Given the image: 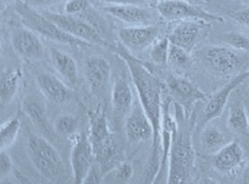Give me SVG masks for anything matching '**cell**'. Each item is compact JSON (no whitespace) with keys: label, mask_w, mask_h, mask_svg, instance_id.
<instances>
[{"label":"cell","mask_w":249,"mask_h":184,"mask_svg":"<svg viewBox=\"0 0 249 184\" xmlns=\"http://www.w3.org/2000/svg\"><path fill=\"white\" fill-rule=\"evenodd\" d=\"M117 52L126 64L132 81L138 93L139 103L151 121L153 129V149L146 168L145 183L153 184L158 175L160 159V130L162 118L163 87L156 75L126 49L119 48Z\"/></svg>","instance_id":"obj_1"},{"label":"cell","mask_w":249,"mask_h":184,"mask_svg":"<svg viewBox=\"0 0 249 184\" xmlns=\"http://www.w3.org/2000/svg\"><path fill=\"white\" fill-rule=\"evenodd\" d=\"M174 109L177 127L170 147L167 183L181 184L187 183L195 165L191 138L195 122H191L190 118L186 117L181 106L176 103Z\"/></svg>","instance_id":"obj_2"},{"label":"cell","mask_w":249,"mask_h":184,"mask_svg":"<svg viewBox=\"0 0 249 184\" xmlns=\"http://www.w3.org/2000/svg\"><path fill=\"white\" fill-rule=\"evenodd\" d=\"M26 152L30 162L43 177L54 182L65 179L66 167L62 158L45 138L32 134L28 138Z\"/></svg>","instance_id":"obj_3"},{"label":"cell","mask_w":249,"mask_h":184,"mask_svg":"<svg viewBox=\"0 0 249 184\" xmlns=\"http://www.w3.org/2000/svg\"><path fill=\"white\" fill-rule=\"evenodd\" d=\"M15 10L24 27L34 31L37 35L69 46H92L89 42L77 39L64 32L56 23H53L42 13L35 10L34 7L28 5L26 2L18 0L15 6Z\"/></svg>","instance_id":"obj_4"},{"label":"cell","mask_w":249,"mask_h":184,"mask_svg":"<svg viewBox=\"0 0 249 184\" xmlns=\"http://www.w3.org/2000/svg\"><path fill=\"white\" fill-rule=\"evenodd\" d=\"M248 78H249V70L235 75L225 86L214 92L201 110L197 120L195 121V128L201 130L206 124L221 115L231 93Z\"/></svg>","instance_id":"obj_5"},{"label":"cell","mask_w":249,"mask_h":184,"mask_svg":"<svg viewBox=\"0 0 249 184\" xmlns=\"http://www.w3.org/2000/svg\"><path fill=\"white\" fill-rule=\"evenodd\" d=\"M42 14L53 23H56L64 32L73 37L89 42L91 45H108V42L104 39L102 34L91 23L67 14L61 15L52 12H43Z\"/></svg>","instance_id":"obj_6"},{"label":"cell","mask_w":249,"mask_h":184,"mask_svg":"<svg viewBox=\"0 0 249 184\" xmlns=\"http://www.w3.org/2000/svg\"><path fill=\"white\" fill-rule=\"evenodd\" d=\"M159 15L168 21L200 20L206 23L223 22V18L204 11L184 0H160L157 6Z\"/></svg>","instance_id":"obj_7"},{"label":"cell","mask_w":249,"mask_h":184,"mask_svg":"<svg viewBox=\"0 0 249 184\" xmlns=\"http://www.w3.org/2000/svg\"><path fill=\"white\" fill-rule=\"evenodd\" d=\"M70 162L74 175V184H85V179L95 163V154L89 136L85 133L74 134Z\"/></svg>","instance_id":"obj_8"},{"label":"cell","mask_w":249,"mask_h":184,"mask_svg":"<svg viewBox=\"0 0 249 184\" xmlns=\"http://www.w3.org/2000/svg\"><path fill=\"white\" fill-rule=\"evenodd\" d=\"M167 92L174 103L181 106L187 118L191 117L196 103L206 101V94L187 78L171 75L167 81Z\"/></svg>","instance_id":"obj_9"},{"label":"cell","mask_w":249,"mask_h":184,"mask_svg":"<svg viewBox=\"0 0 249 184\" xmlns=\"http://www.w3.org/2000/svg\"><path fill=\"white\" fill-rule=\"evenodd\" d=\"M172 99L169 92L168 95L162 97V118H161V130H160V166L158 175L154 183H159L168 176V165L170 156V147L173 140V135L177 127L175 116L170 113V103Z\"/></svg>","instance_id":"obj_10"},{"label":"cell","mask_w":249,"mask_h":184,"mask_svg":"<svg viewBox=\"0 0 249 184\" xmlns=\"http://www.w3.org/2000/svg\"><path fill=\"white\" fill-rule=\"evenodd\" d=\"M238 51L223 46L208 47L204 52V58L211 69L216 73L230 76L238 72L243 66V58Z\"/></svg>","instance_id":"obj_11"},{"label":"cell","mask_w":249,"mask_h":184,"mask_svg":"<svg viewBox=\"0 0 249 184\" xmlns=\"http://www.w3.org/2000/svg\"><path fill=\"white\" fill-rule=\"evenodd\" d=\"M85 78L91 93L96 97H102L108 90L111 68L108 60L100 56H91L85 65Z\"/></svg>","instance_id":"obj_12"},{"label":"cell","mask_w":249,"mask_h":184,"mask_svg":"<svg viewBox=\"0 0 249 184\" xmlns=\"http://www.w3.org/2000/svg\"><path fill=\"white\" fill-rule=\"evenodd\" d=\"M160 28L156 24L130 26L119 30V38L124 49L133 52L145 51L158 40Z\"/></svg>","instance_id":"obj_13"},{"label":"cell","mask_w":249,"mask_h":184,"mask_svg":"<svg viewBox=\"0 0 249 184\" xmlns=\"http://www.w3.org/2000/svg\"><path fill=\"white\" fill-rule=\"evenodd\" d=\"M12 46L17 55L28 61H40L45 55V49L39 35L28 28H19L12 35Z\"/></svg>","instance_id":"obj_14"},{"label":"cell","mask_w":249,"mask_h":184,"mask_svg":"<svg viewBox=\"0 0 249 184\" xmlns=\"http://www.w3.org/2000/svg\"><path fill=\"white\" fill-rule=\"evenodd\" d=\"M209 23L200 20H184L178 23L168 35L170 43L191 53L206 32Z\"/></svg>","instance_id":"obj_15"},{"label":"cell","mask_w":249,"mask_h":184,"mask_svg":"<svg viewBox=\"0 0 249 184\" xmlns=\"http://www.w3.org/2000/svg\"><path fill=\"white\" fill-rule=\"evenodd\" d=\"M103 9L131 26L152 25L157 19L154 12L139 5H108Z\"/></svg>","instance_id":"obj_16"},{"label":"cell","mask_w":249,"mask_h":184,"mask_svg":"<svg viewBox=\"0 0 249 184\" xmlns=\"http://www.w3.org/2000/svg\"><path fill=\"white\" fill-rule=\"evenodd\" d=\"M124 130L131 143H139L153 138V125L140 103L139 105L134 104L130 112L126 116Z\"/></svg>","instance_id":"obj_17"},{"label":"cell","mask_w":249,"mask_h":184,"mask_svg":"<svg viewBox=\"0 0 249 184\" xmlns=\"http://www.w3.org/2000/svg\"><path fill=\"white\" fill-rule=\"evenodd\" d=\"M22 110L30 121L42 132L50 134L52 130L54 131L48 117L45 100L40 94L34 92L26 94L22 102Z\"/></svg>","instance_id":"obj_18"},{"label":"cell","mask_w":249,"mask_h":184,"mask_svg":"<svg viewBox=\"0 0 249 184\" xmlns=\"http://www.w3.org/2000/svg\"><path fill=\"white\" fill-rule=\"evenodd\" d=\"M37 84L42 94L54 104H67L73 97L71 87L56 75L40 74L37 76Z\"/></svg>","instance_id":"obj_19"},{"label":"cell","mask_w":249,"mask_h":184,"mask_svg":"<svg viewBox=\"0 0 249 184\" xmlns=\"http://www.w3.org/2000/svg\"><path fill=\"white\" fill-rule=\"evenodd\" d=\"M244 151L236 141H231L213 154V164L216 170L229 173L236 169L243 161Z\"/></svg>","instance_id":"obj_20"},{"label":"cell","mask_w":249,"mask_h":184,"mask_svg":"<svg viewBox=\"0 0 249 184\" xmlns=\"http://www.w3.org/2000/svg\"><path fill=\"white\" fill-rule=\"evenodd\" d=\"M50 52L51 63L60 78L69 87H74L78 82V68L75 60L57 48H51Z\"/></svg>","instance_id":"obj_21"},{"label":"cell","mask_w":249,"mask_h":184,"mask_svg":"<svg viewBox=\"0 0 249 184\" xmlns=\"http://www.w3.org/2000/svg\"><path fill=\"white\" fill-rule=\"evenodd\" d=\"M88 136L94 151L108 144L115 138L110 131L107 117L102 110L90 113V132Z\"/></svg>","instance_id":"obj_22"},{"label":"cell","mask_w":249,"mask_h":184,"mask_svg":"<svg viewBox=\"0 0 249 184\" xmlns=\"http://www.w3.org/2000/svg\"><path fill=\"white\" fill-rule=\"evenodd\" d=\"M231 140L221 127L209 122L201 129L200 145L202 149L208 154H215Z\"/></svg>","instance_id":"obj_23"},{"label":"cell","mask_w":249,"mask_h":184,"mask_svg":"<svg viewBox=\"0 0 249 184\" xmlns=\"http://www.w3.org/2000/svg\"><path fill=\"white\" fill-rule=\"evenodd\" d=\"M111 104L114 110L122 115H128L134 106V95L130 84L124 78L115 82L111 91Z\"/></svg>","instance_id":"obj_24"},{"label":"cell","mask_w":249,"mask_h":184,"mask_svg":"<svg viewBox=\"0 0 249 184\" xmlns=\"http://www.w3.org/2000/svg\"><path fill=\"white\" fill-rule=\"evenodd\" d=\"M22 76V71L19 69H7L1 74V107L6 106L13 101L18 91Z\"/></svg>","instance_id":"obj_25"},{"label":"cell","mask_w":249,"mask_h":184,"mask_svg":"<svg viewBox=\"0 0 249 184\" xmlns=\"http://www.w3.org/2000/svg\"><path fill=\"white\" fill-rule=\"evenodd\" d=\"M228 125L232 131L239 134L246 132L249 128V117L241 96L233 98L231 103Z\"/></svg>","instance_id":"obj_26"},{"label":"cell","mask_w":249,"mask_h":184,"mask_svg":"<svg viewBox=\"0 0 249 184\" xmlns=\"http://www.w3.org/2000/svg\"><path fill=\"white\" fill-rule=\"evenodd\" d=\"M21 129L19 118L14 117L3 123L0 128V150L6 151L17 141Z\"/></svg>","instance_id":"obj_27"},{"label":"cell","mask_w":249,"mask_h":184,"mask_svg":"<svg viewBox=\"0 0 249 184\" xmlns=\"http://www.w3.org/2000/svg\"><path fill=\"white\" fill-rule=\"evenodd\" d=\"M79 123V117L71 114H65L59 116L55 121L53 124V129L54 132L57 133L59 136L71 138L74 134H76Z\"/></svg>","instance_id":"obj_28"},{"label":"cell","mask_w":249,"mask_h":184,"mask_svg":"<svg viewBox=\"0 0 249 184\" xmlns=\"http://www.w3.org/2000/svg\"><path fill=\"white\" fill-rule=\"evenodd\" d=\"M192 59L190 53L185 51L180 47L170 43L169 57H168V66L172 69L178 70L186 69L191 65Z\"/></svg>","instance_id":"obj_29"},{"label":"cell","mask_w":249,"mask_h":184,"mask_svg":"<svg viewBox=\"0 0 249 184\" xmlns=\"http://www.w3.org/2000/svg\"><path fill=\"white\" fill-rule=\"evenodd\" d=\"M170 46V41L168 36L158 39L153 43L150 52V57L153 63L160 67L168 66Z\"/></svg>","instance_id":"obj_30"},{"label":"cell","mask_w":249,"mask_h":184,"mask_svg":"<svg viewBox=\"0 0 249 184\" xmlns=\"http://www.w3.org/2000/svg\"><path fill=\"white\" fill-rule=\"evenodd\" d=\"M219 39L238 52H249V37L244 34L231 31L221 34Z\"/></svg>","instance_id":"obj_31"},{"label":"cell","mask_w":249,"mask_h":184,"mask_svg":"<svg viewBox=\"0 0 249 184\" xmlns=\"http://www.w3.org/2000/svg\"><path fill=\"white\" fill-rule=\"evenodd\" d=\"M134 173V168L128 162L122 161L108 174H111L115 184H126L130 181ZM106 176V175H105Z\"/></svg>","instance_id":"obj_32"},{"label":"cell","mask_w":249,"mask_h":184,"mask_svg":"<svg viewBox=\"0 0 249 184\" xmlns=\"http://www.w3.org/2000/svg\"><path fill=\"white\" fill-rule=\"evenodd\" d=\"M89 3L87 0H68L65 6V12L69 16L84 14L88 10Z\"/></svg>","instance_id":"obj_33"},{"label":"cell","mask_w":249,"mask_h":184,"mask_svg":"<svg viewBox=\"0 0 249 184\" xmlns=\"http://www.w3.org/2000/svg\"><path fill=\"white\" fill-rule=\"evenodd\" d=\"M14 165L11 156L6 153V151H1L0 154V178L1 181L7 177L13 171Z\"/></svg>","instance_id":"obj_34"},{"label":"cell","mask_w":249,"mask_h":184,"mask_svg":"<svg viewBox=\"0 0 249 184\" xmlns=\"http://www.w3.org/2000/svg\"><path fill=\"white\" fill-rule=\"evenodd\" d=\"M231 17L238 23L249 27V6L233 13Z\"/></svg>","instance_id":"obj_35"},{"label":"cell","mask_w":249,"mask_h":184,"mask_svg":"<svg viewBox=\"0 0 249 184\" xmlns=\"http://www.w3.org/2000/svg\"><path fill=\"white\" fill-rule=\"evenodd\" d=\"M108 5H143L145 0H95Z\"/></svg>","instance_id":"obj_36"},{"label":"cell","mask_w":249,"mask_h":184,"mask_svg":"<svg viewBox=\"0 0 249 184\" xmlns=\"http://www.w3.org/2000/svg\"><path fill=\"white\" fill-rule=\"evenodd\" d=\"M63 1H68V0H25V2L33 7L51 6Z\"/></svg>","instance_id":"obj_37"},{"label":"cell","mask_w":249,"mask_h":184,"mask_svg":"<svg viewBox=\"0 0 249 184\" xmlns=\"http://www.w3.org/2000/svg\"><path fill=\"white\" fill-rule=\"evenodd\" d=\"M242 180H243L244 184H249V161L248 163V165H247V166L245 168Z\"/></svg>","instance_id":"obj_38"},{"label":"cell","mask_w":249,"mask_h":184,"mask_svg":"<svg viewBox=\"0 0 249 184\" xmlns=\"http://www.w3.org/2000/svg\"><path fill=\"white\" fill-rule=\"evenodd\" d=\"M10 1H13V0H1V3H6V2H10Z\"/></svg>","instance_id":"obj_39"}]
</instances>
